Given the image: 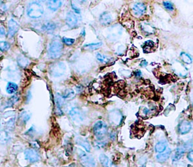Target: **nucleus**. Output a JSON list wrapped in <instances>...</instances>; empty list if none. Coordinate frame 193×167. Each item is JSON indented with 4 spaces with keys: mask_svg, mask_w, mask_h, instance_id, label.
<instances>
[{
    "mask_svg": "<svg viewBox=\"0 0 193 167\" xmlns=\"http://www.w3.org/2000/svg\"><path fill=\"white\" fill-rule=\"evenodd\" d=\"M63 46L59 40L54 39L51 41L48 48V55L51 59H58L63 53Z\"/></svg>",
    "mask_w": 193,
    "mask_h": 167,
    "instance_id": "f257e3e1",
    "label": "nucleus"
},
{
    "mask_svg": "<svg viewBox=\"0 0 193 167\" xmlns=\"http://www.w3.org/2000/svg\"><path fill=\"white\" fill-rule=\"evenodd\" d=\"M27 15L29 18L37 19L41 18L44 14L43 6L37 2H32L28 5Z\"/></svg>",
    "mask_w": 193,
    "mask_h": 167,
    "instance_id": "f03ea898",
    "label": "nucleus"
},
{
    "mask_svg": "<svg viewBox=\"0 0 193 167\" xmlns=\"http://www.w3.org/2000/svg\"><path fill=\"white\" fill-rule=\"evenodd\" d=\"M93 133L99 140H102L108 133L107 125L101 120L96 121L93 127Z\"/></svg>",
    "mask_w": 193,
    "mask_h": 167,
    "instance_id": "7ed1b4c3",
    "label": "nucleus"
},
{
    "mask_svg": "<svg viewBox=\"0 0 193 167\" xmlns=\"http://www.w3.org/2000/svg\"><path fill=\"white\" fill-rule=\"evenodd\" d=\"M66 66L62 62L54 63L49 67V72L51 76L54 77H59L62 76L66 71Z\"/></svg>",
    "mask_w": 193,
    "mask_h": 167,
    "instance_id": "20e7f679",
    "label": "nucleus"
},
{
    "mask_svg": "<svg viewBox=\"0 0 193 167\" xmlns=\"http://www.w3.org/2000/svg\"><path fill=\"white\" fill-rule=\"evenodd\" d=\"M77 153L82 165L85 167H95V161L92 156H88L81 149L77 150Z\"/></svg>",
    "mask_w": 193,
    "mask_h": 167,
    "instance_id": "39448f33",
    "label": "nucleus"
},
{
    "mask_svg": "<svg viewBox=\"0 0 193 167\" xmlns=\"http://www.w3.org/2000/svg\"><path fill=\"white\" fill-rule=\"evenodd\" d=\"M25 158L30 163H35L40 160L41 157L36 150L33 149H28L25 151Z\"/></svg>",
    "mask_w": 193,
    "mask_h": 167,
    "instance_id": "423d86ee",
    "label": "nucleus"
},
{
    "mask_svg": "<svg viewBox=\"0 0 193 167\" xmlns=\"http://www.w3.org/2000/svg\"><path fill=\"white\" fill-rule=\"evenodd\" d=\"M70 117L72 118V120L77 122V123H80L84 120V115L81 110L78 107H73L69 112Z\"/></svg>",
    "mask_w": 193,
    "mask_h": 167,
    "instance_id": "0eeeda50",
    "label": "nucleus"
},
{
    "mask_svg": "<svg viewBox=\"0 0 193 167\" xmlns=\"http://www.w3.org/2000/svg\"><path fill=\"white\" fill-rule=\"evenodd\" d=\"M79 19L77 15L73 12H68L66 17V23L68 27L72 28L75 27L78 23Z\"/></svg>",
    "mask_w": 193,
    "mask_h": 167,
    "instance_id": "6e6552de",
    "label": "nucleus"
},
{
    "mask_svg": "<svg viewBox=\"0 0 193 167\" xmlns=\"http://www.w3.org/2000/svg\"><path fill=\"white\" fill-rule=\"evenodd\" d=\"M133 14L136 16H140L143 15L146 11V6L142 3H137L132 8Z\"/></svg>",
    "mask_w": 193,
    "mask_h": 167,
    "instance_id": "1a4fd4ad",
    "label": "nucleus"
},
{
    "mask_svg": "<svg viewBox=\"0 0 193 167\" xmlns=\"http://www.w3.org/2000/svg\"><path fill=\"white\" fill-rule=\"evenodd\" d=\"M192 128L191 123L187 120H183L178 125V132L180 134H185L189 133Z\"/></svg>",
    "mask_w": 193,
    "mask_h": 167,
    "instance_id": "9d476101",
    "label": "nucleus"
},
{
    "mask_svg": "<svg viewBox=\"0 0 193 167\" xmlns=\"http://www.w3.org/2000/svg\"><path fill=\"white\" fill-rule=\"evenodd\" d=\"M19 28V25L14 19H11L8 21V35L10 37H12L17 33Z\"/></svg>",
    "mask_w": 193,
    "mask_h": 167,
    "instance_id": "9b49d317",
    "label": "nucleus"
},
{
    "mask_svg": "<svg viewBox=\"0 0 193 167\" xmlns=\"http://www.w3.org/2000/svg\"><path fill=\"white\" fill-rule=\"evenodd\" d=\"M99 21L104 26H108L111 24L112 21V16L108 12H105L100 16Z\"/></svg>",
    "mask_w": 193,
    "mask_h": 167,
    "instance_id": "f8f14e48",
    "label": "nucleus"
},
{
    "mask_svg": "<svg viewBox=\"0 0 193 167\" xmlns=\"http://www.w3.org/2000/svg\"><path fill=\"white\" fill-rule=\"evenodd\" d=\"M61 5H62V1L60 0H51L47 2V6L51 11H57Z\"/></svg>",
    "mask_w": 193,
    "mask_h": 167,
    "instance_id": "ddd939ff",
    "label": "nucleus"
},
{
    "mask_svg": "<svg viewBox=\"0 0 193 167\" xmlns=\"http://www.w3.org/2000/svg\"><path fill=\"white\" fill-rule=\"evenodd\" d=\"M170 154H171V150L168 149L167 151H166L165 152L158 154L156 157V160L160 163L165 162L169 158Z\"/></svg>",
    "mask_w": 193,
    "mask_h": 167,
    "instance_id": "4468645a",
    "label": "nucleus"
},
{
    "mask_svg": "<svg viewBox=\"0 0 193 167\" xmlns=\"http://www.w3.org/2000/svg\"><path fill=\"white\" fill-rule=\"evenodd\" d=\"M76 141L77 144L82 147L83 148H85V149L87 152H90V150H91V146H90L89 143L86 140L82 138H78Z\"/></svg>",
    "mask_w": 193,
    "mask_h": 167,
    "instance_id": "2eb2a0df",
    "label": "nucleus"
},
{
    "mask_svg": "<svg viewBox=\"0 0 193 167\" xmlns=\"http://www.w3.org/2000/svg\"><path fill=\"white\" fill-rule=\"evenodd\" d=\"M99 160L101 162V165L104 167H115L113 165H112L111 163L110 160L108 158L107 156H106L105 154H101L99 156Z\"/></svg>",
    "mask_w": 193,
    "mask_h": 167,
    "instance_id": "dca6fc26",
    "label": "nucleus"
},
{
    "mask_svg": "<svg viewBox=\"0 0 193 167\" xmlns=\"http://www.w3.org/2000/svg\"><path fill=\"white\" fill-rule=\"evenodd\" d=\"M167 147V143L166 141H160L158 143L156 144L154 147L155 152L158 153H163L165 151Z\"/></svg>",
    "mask_w": 193,
    "mask_h": 167,
    "instance_id": "f3484780",
    "label": "nucleus"
},
{
    "mask_svg": "<svg viewBox=\"0 0 193 167\" xmlns=\"http://www.w3.org/2000/svg\"><path fill=\"white\" fill-rule=\"evenodd\" d=\"M185 150H186V148L185 145L180 146L177 148L175 152V154L173 157V161L179 160L183 155H184Z\"/></svg>",
    "mask_w": 193,
    "mask_h": 167,
    "instance_id": "a211bd4d",
    "label": "nucleus"
},
{
    "mask_svg": "<svg viewBox=\"0 0 193 167\" xmlns=\"http://www.w3.org/2000/svg\"><path fill=\"white\" fill-rule=\"evenodd\" d=\"M18 86L16 84L12 82H8L6 87V91L8 94H13V93H15L18 91Z\"/></svg>",
    "mask_w": 193,
    "mask_h": 167,
    "instance_id": "6ab92c4d",
    "label": "nucleus"
},
{
    "mask_svg": "<svg viewBox=\"0 0 193 167\" xmlns=\"http://www.w3.org/2000/svg\"><path fill=\"white\" fill-rule=\"evenodd\" d=\"M75 95V93L72 89H67L63 93L61 97L63 99H72Z\"/></svg>",
    "mask_w": 193,
    "mask_h": 167,
    "instance_id": "aec40b11",
    "label": "nucleus"
},
{
    "mask_svg": "<svg viewBox=\"0 0 193 167\" xmlns=\"http://www.w3.org/2000/svg\"><path fill=\"white\" fill-rule=\"evenodd\" d=\"M56 28V25L53 22H46L42 25V30L44 31H52Z\"/></svg>",
    "mask_w": 193,
    "mask_h": 167,
    "instance_id": "412c9836",
    "label": "nucleus"
},
{
    "mask_svg": "<svg viewBox=\"0 0 193 167\" xmlns=\"http://www.w3.org/2000/svg\"><path fill=\"white\" fill-rule=\"evenodd\" d=\"M11 139V136L7 131H3L0 132V143H6Z\"/></svg>",
    "mask_w": 193,
    "mask_h": 167,
    "instance_id": "4be33fe9",
    "label": "nucleus"
},
{
    "mask_svg": "<svg viewBox=\"0 0 193 167\" xmlns=\"http://www.w3.org/2000/svg\"><path fill=\"white\" fill-rule=\"evenodd\" d=\"M30 61L27 59V57H25L23 55H20L19 56L18 58V63L19 66L22 67H25L26 66H27Z\"/></svg>",
    "mask_w": 193,
    "mask_h": 167,
    "instance_id": "5701e85b",
    "label": "nucleus"
},
{
    "mask_svg": "<svg viewBox=\"0 0 193 167\" xmlns=\"http://www.w3.org/2000/svg\"><path fill=\"white\" fill-rule=\"evenodd\" d=\"M96 58L98 61L102 63H107L109 61V59L108 57H106V55H104L100 53H96Z\"/></svg>",
    "mask_w": 193,
    "mask_h": 167,
    "instance_id": "b1692460",
    "label": "nucleus"
},
{
    "mask_svg": "<svg viewBox=\"0 0 193 167\" xmlns=\"http://www.w3.org/2000/svg\"><path fill=\"white\" fill-rule=\"evenodd\" d=\"M180 57L183 62L187 64H191L192 62V58L187 53L182 52L180 55Z\"/></svg>",
    "mask_w": 193,
    "mask_h": 167,
    "instance_id": "393cba45",
    "label": "nucleus"
},
{
    "mask_svg": "<svg viewBox=\"0 0 193 167\" xmlns=\"http://www.w3.org/2000/svg\"><path fill=\"white\" fill-rule=\"evenodd\" d=\"M19 97L18 95H15L14 96H12L7 102V107H12V106L14 105L15 103L19 100Z\"/></svg>",
    "mask_w": 193,
    "mask_h": 167,
    "instance_id": "a878e982",
    "label": "nucleus"
},
{
    "mask_svg": "<svg viewBox=\"0 0 193 167\" xmlns=\"http://www.w3.org/2000/svg\"><path fill=\"white\" fill-rule=\"evenodd\" d=\"M102 45V43L101 42L100 43H90L88 44H85V48H89L90 50H96L98 49L99 48L101 47Z\"/></svg>",
    "mask_w": 193,
    "mask_h": 167,
    "instance_id": "bb28decb",
    "label": "nucleus"
},
{
    "mask_svg": "<svg viewBox=\"0 0 193 167\" xmlns=\"http://www.w3.org/2000/svg\"><path fill=\"white\" fill-rule=\"evenodd\" d=\"M10 47H11V45L8 43V42H6V41H0V51H3V52H4V51H7Z\"/></svg>",
    "mask_w": 193,
    "mask_h": 167,
    "instance_id": "cd10ccee",
    "label": "nucleus"
},
{
    "mask_svg": "<svg viewBox=\"0 0 193 167\" xmlns=\"http://www.w3.org/2000/svg\"><path fill=\"white\" fill-rule=\"evenodd\" d=\"M62 41H63V43L68 45V46H71V45L73 44V43H75V39H71V38L63 37Z\"/></svg>",
    "mask_w": 193,
    "mask_h": 167,
    "instance_id": "c85d7f7f",
    "label": "nucleus"
},
{
    "mask_svg": "<svg viewBox=\"0 0 193 167\" xmlns=\"http://www.w3.org/2000/svg\"><path fill=\"white\" fill-rule=\"evenodd\" d=\"M163 6H165V8L167 10H168V11H173L174 10V6L172 4V3H170V1H163Z\"/></svg>",
    "mask_w": 193,
    "mask_h": 167,
    "instance_id": "c756f323",
    "label": "nucleus"
},
{
    "mask_svg": "<svg viewBox=\"0 0 193 167\" xmlns=\"http://www.w3.org/2000/svg\"><path fill=\"white\" fill-rule=\"evenodd\" d=\"M14 123H15V118L11 119V120L6 123V128H7V129L12 130V128H13L14 127Z\"/></svg>",
    "mask_w": 193,
    "mask_h": 167,
    "instance_id": "7c9ffc66",
    "label": "nucleus"
},
{
    "mask_svg": "<svg viewBox=\"0 0 193 167\" xmlns=\"http://www.w3.org/2000/svg\"><path fill=\"white\" fill-rule=\"evenodd\" d=\"M153 46H154V43L151 41H148L146 42V43H145V47H146V49H144L145 52H147L148 48L149 49V51H151V48L153 47Z\"/></svg>",
    "mask_w": 193,
    "mask_h": 167,
    "instance_id": "2f4dec72",
    "label": "nucleus"
},
{
    "mask_svg": "<svg viewBox=\"0 0 193 167\" xmlns=\"http://www.w3.org/2000/svg\"><path fill=\"white\" fill-rule=\"evenodd\" d=\"M30 118V116L28 115L26 112H23V113L22 114V121L25 123L26 122L28 121L29 119Z\"/></svg>",
    "mask_w": 193,
    "mask_h": 167,
    "instance_id": "473e14b6",
    "label": "nucleus"
},
{
    "mask_svg": "<svg viewBox=\"0 0 193 167\" xmlns=\"http://www.w3.org/2000/svg\"><path fill=\"white\" fill-rule=\"evenodd\" d=\"M187 159L190 161L192 162V150H191L189 151V152L187 154Z\"/></svg>",
    "mask_w": 193,
    "mask_h": 167,
    "instance_id": "72a5a7b5",
    "label": "nucleus"
},
{
    "mask_svg": "<svg viewBox=\"0 0 193 167\" xmlns=\"http://www.w3.org/2000/svg\"><path fill=\"white\" fill-rule=\"evenodd\" d=\"M72 8L74 10V11H75V13H77V14H80V11L79 8L76 7V6H75V5H73V4H72Z\"/></svg>",
    "mask_w": 193,
    "mask_h": 167,
    "instance_id": "f704fd0d",
    "label": "nucleus"
},
{
    "mask_svg": "<svg viewBox=\"0 0 193 167\" xmlns=\"http://www.w3.org/2000/svg\"><path fill=\"white\" fill-rule=\"evenodd\" d=\"M5 35V30L4 28L0 27V37H3Z\"/></svg>",
    "mask_w": 193,
    "mask_h": 167,
    "instance_id": "c9c22d12",
    "label": "nucleus"
},
{
    "mask_svg": "<svg viewBox=\"0 0 193 167\" xmlns=\"http://www.w3.org/2000/svg\"><path fill=\"white\" fill-rule=\"evenodd\" d=\"M141 167H146V166H145V165H144V166H141Z\"/></svg>",
    "mask_w": 193,
    "mask_h": 167,
    "instance_id": "e433bc0d",
    "label": "nucleus"
},
{
    "mask_svg": "<svg viewBox=\"0 0 193 167\" xmlns=\"http://www.w3.org/2000/svg\"><path fill=\"white\" fill-rule=\"evenodd\" d=\"M64 167H66V166H64Z\"/></svg>",
    "mask_w": 193,
    "mask_h": 167,
    "instance_id": "4c0bfd02",
    "label": "nucleus"
}]
</instances>
